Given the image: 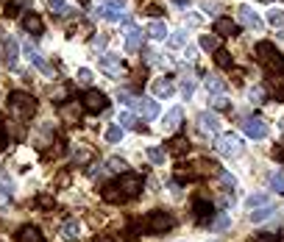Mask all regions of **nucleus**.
I'll use <instances>...</instances> for the list:
<instances>
[{
    "label": "nucleus",
    "instance_id": "a878e982",
    "mask_svg": "<svg viewBox=\"0 0 284 242\" xmlns=\"http://www.w3.org/2000/svg\"><path fill=\"white\" fill-rule=\"evenodd\" d=\"M167 48H170V50H181V48H187V31H184V28H179V31L167 34Z\"/></svg>",
    "mask_w": 284,
    "mask_h": 242
},
{
    "label": "nucleus",
    "instance_id": "412c9836",
    "mask_svg": "<svg viewBox=\"0 0 284 242\" xmlns=\"http://www.w3.org/2000/svg\"><path fill=\"white\" fill-rule=\"evenodd\" d=\"M25 53H28V58H31V64H34V67H37V70H42L45 75H53V67L45 62V56H42V53H37V50L31 48V42L25 45Z\"/></svg>",
    "mask_w": 284,
    "mask_h": 242
},
{
    "label": "nucleus",
    "instance_id": "5fc2aeb1",
    "mask_svg": "<svg viewBox=\"0 0 284 242\" xmlns=\"http://www.w3.org/2000/svg\"><path fill=\"white\" fill-rule=\"evenodd\" d=\"M217 9H220V6H217V0H206V3H204V11H212V14H215Z\"/></svg>",
    "mask_w": 284,
    "mask_h": 242
},
{
    "label": "nucleus",
    "instance_id": "58836bf2",
    "mask_svg": "<svg viewBox=\"0 0 284 242\" xmlns=\"http://www.w3.org/2000/svg\"><path fill=\"white\" fill-rule=\"evenodd\" d=\"M181 95H184V100H189L195 95V78L192 75H184V78H181Z\"/></svg>",
    "mask_w": 284,
    "mask_h": 242
},
{
    "label": "nucleus",
    "instance_id": "6e6d98bb",
    "mask_svg": "<svg viewBox=\"0 0 284 242\" xmlns=\"http://www.w3.org/2000/svg\"><path fill=\"white\" fill-rule=\"evenodd\" d=\"M273 156L279 159V162H284V145H276L273 147Z\"/></svg>",
    "mask_w": 284,
    "mask_h": 242
},
{
    "label": "nucleus",
    "instance_id": "ddd939ff",
    "mask_svg": "<svg viewBox=\"0 0 284 242\" xmlns=\"http://www.w3.org/2000/svg\"><path fill=\"white\" fill-rule=\"evenodd\" d=\"M22 31L25 34H31V37H42V31H45V22H42V17L39 14H34V11H22Z\"/></svg>",
    "mask_w": 284,
    "mask_h": 242
},
{
    "label": "nucleus",
    "instance_id": "864d4df0",
    "mask_svg": "<svg viewBox=\"0 0 284 242\" xmlns=\"http://www.w3.org/2000/svg\"><path fill=\"white\" fill-rule=\"evenodd\" d=\"M201 22H204V17H201L198 11H189V17H187V25H189V28H198Z\"/></svg>",
    "mask_w": 284,
    "mask_h": 242
},
{
    "label": "nucleus",
    "instance_id": "473e14b6",
    "mask_svg": "<svg viewBox=\"0 0 284 242\" xmlns=\"http://www.w3.org/2000/svg\"><path fill=\"white\" fill-rule=\"evenodd\" d=\"M265 22L273 28H284V9H270L268 17H265Z\"/></svg>",
    "mask_w": 284,
    "mask_h": 242
},
{
    "label": "nucleus",
    "instance_id": "ea45409f",
    "mask_svg": "<svg viewBox=\"0 0 284 242\" xmlns=\"http://www.w3.org/2000/svg\"><path fill=\"white\" fill-rule=\"evenodd\" d=\"M184 150H189V142L187 137H173V142H170V153H176V156H181Z\"/></svg>",
    "mask_w": 284,
    "mask_h": 242
},
{
    "label": "nucleus",
    "instance_id": "8fccbe9b",
    "mask_svg": "<svg viewBox=\"0 0 284 242\" xmlns=\"http://www.w3.org/2000/svg\"><path fill=\"white\" fill-rule=\"evenodd\" d=\"M53 203H56L53 195H37V206H39V209H53Z\"/></svg>",
    "mask_w": 284,
    "mask_h": 242
},
{
    "label": "nucleus",
    "instance_id": "1a4fd4ad",
    "mask_svg": "<svg viewBox=\"0 0 284 242\" xmlns=\"http://www.w3.org/2000/svg\"><path fill=\"white\" fill-rule=\"evenodd\" d=\"M192 211H195V223L198 226H209L212 228V223H215V206L209 203V200H195L192 203Z\"/></svg>",
    "mask_w": 284,
    "mask_h": 242
},
{
    "label": "nucleus",
    "instance_id": "0e129e2a",
    "mask_svg": "<svg viewBox=\"0 0 284 242\" xmlns=\"http://www.w3.org/2000/svg\"><path fill=\"white\" fill-rule=\"evenodd\" d=\"M98 242H115V239H109V237H100Z\"/></svg>",
    "mask_w": 284,
    "mask_h": 242
},
{
    "label": "nucleus",
    "instance_id": "052dcab7",
    "mask_svg": "<svg viewBox=\"0 0 284 242\" xmlns=\"http://www.w3.org/2000/svg\"><path fill=\"white\" fill-rule=\"evenodd\" d=\"M100 173H103V167H100V164H98V167H92V170H90V175H92V178H95V175H100Z\"/></svg>",
    "mask_w": 284,
    "mask_h": 242
},
{
    "label": "nucleus",
    "instance_id": "b1692460",
    "mask_svg": "<svg viewBox=\"0 0 284 242\" xmlns=\"http://www.w3.org/2000/svg\"><path fill=\"white\" fill-rule=\"evenodd\" d=\"M204 86H206V92H212V95H223V92H226V81H223V75H206Z\"/></svg>",
    "mask_w": 284,
    "mask_h": 242
},
{
    "label": "nucleus",
    "instance_id": "13d9d810",
    "mask_svg": "<svg viewBox=\"0 0 284 242\" xmlns=\"http://www.w3.org/2000/svg\"><path fill=\"white\" fill-rule=\"evenodd\" d=\"M148 14H151V17H159V14H162V9H159V6H148Z\"/></svg>",
    "mask_w": 284,
    "mask_h": 242
},
{
    "label": "nucleus",
    "instance_id": "a211bd4d",
    "mask_svg": "<svg viewBox=\"0 0 284 242\" xmlns=\"http://www.w3.org/2000/svg\"><path fill=\"white\" fill-rule=\"evenodd\" d=\"M14 239L17 242H42V231H39L37 226H31V223H28V226H20V228H17Z\"/></svg>",
    "mask_w": 284,
    "mask_h": 242
},
{
    "label": "nucleus",
    "instance_id": "2f4dec72",
    "mask_svg": "<svg viewBox=\"0 0 284 242\" xmlns=\"http://www.w3.org/2000/svg\"><path fill=\"white\" fill-rule=\"evenodd\" d=\"M106 167H109L111 173H117V175L128 173V162H126V159H120V156H111L109 162H106Z\"/></svg>",
    "mask_w": 284,
    "mask_h": 242
},
{
    "label": "nucleus",
    "instance_id": "bb28decb",
    "mask_svg": "<svg viewBox=\"0 0 284 242\" xmlns=\"http://www.w3.org/2000/svg\"><path fill=\"white\" fill-rule=\"evenodd\" d=\"M100 195H103V200H106V203H123V200H126V195L120 192V187H117V184L103 187V192H100Z\"/></svg>",
    "mask_w": 284,
    "mask_h": 242
},
{
    "label": "nucleus",
    "instance_id": "3c124183",
    "mask_svg": "<svg viewBox=\"0 0 284 242\" xmlns=\"http://www.w3.org/2000/svg\"><path fill=\"white\" fill-rule=\"evenodd\" d=\"M106 45H109V37H106V34H95V39H92V48H95V50H103Z\"/></svg>",
    "mask_w": 284,
    "mask_h": 242
},
{
    "label": "nucleus",
    "instance_id": "4c0bfd02",
    "mask_svg": "<svg viewBox=\"0 0 284 242\" xmlns=\"http://www.w3.org/2000/svg\"><path fill=\"white\" fill-rule=\"evenodd\" d=\"M265 203H270V198H268L265 192L248 195V200H245V206H248V209H257V206H265Z\"/></svg>",
    "mask_w": 284,
    "mask_h": 242
},
{
    "label": "nucleus",
    "instance_id": "37998d69",
    "mask_svg": "<svg viewBox=\"0 0 284 242\" xmlns=\"http://www.w3.org/2000/svg\"><path fill=\"white\" fill-rule=\"evenodd\" d=\"M212 228H215V231H229V228H232V215H220V217H215Z\"/></svg>",
    "mask_w": 284,
    "mask_h": 242
},
{
    "label": "nucleus",
    "instance_id": "20e7f679",
    "mask_svg": "<svg viewBox=\"0 0 284 242\" xmlns=\"http://www.w3.org/2000/svg\"><path fill=\"white\" fill-rule=\"evenodd\" d=\"M215 150L226 159H237L242 153V139L237 137V134H220L215 142Z\"/></svg>",
    "mask_w": 284,
    "mask_h": 242
},
{
    "label": "nucleus",
    "instance_id": "c85d7f7f",
    "mask_svg": "<svg viewBox=\"0 0 284 242\" xmlns=\"http://www.w3.org/2000/svg\"><path fill=\"white\" fill-rule=\"evenodd\" d=\"M62 117L70 123V126H75V123L81 120V109L75 103H62Z\"/></svg>",
    "mask_w": 284,
    "mask_h": 242
},
{
    "label": "nucleus",
    "instance_id": "a19ab883",
    "mask_svg": "<svg viewBox=\"0 0 284 242\" xmlns=\"http://www.w3.org/2000/svg\"><path fill=\"white\" fill-rule=\"evenodd\" d=\"M148 162L151 164H164V150L159 145H151L148 147Z\"/></svg>",
    "mask_w": 284,
    "mask_h": 242
},
{
    "label": "nucleus",
    "instance_id": "5701e85b",
    "mask_svg": "<svg viewBox=\"0 0 284 242\" xmlns=\"http://www.w3.org/2000/svg\"><path fill=\"white\" fill-rule=\"evenodd\" d=\"M270 215H276V209L270 203H265V206H257V209H251V215H248V220L253 223V226H259V223H265Z\"/></svg>",
    "mask_w": 284,
    "mask_h": 242
},
{
    "label": "nucleus",
    "instance_id": "a18cd8bd",
    "mask_svg": "<svg viewBox=\"0 0 284 242\" xmlns=\"http://www.w3.org/2000/svg\"><path fill=\"white\" fill-rule=\"evenodd\" d=\"M212 109H215V111H229V109H232V100L223 98V95H215V100H212Z\"/></svg>",
    "mask_w": 284,
    "mask_h": 242
},
{
    "label": "nucleus",
    "instance_id": "79ce46f5",
    "mask_svg": "<svg viewBox=\"0 0 284 242\" xmlns=\"http://www.w3.org/2000/svg\"><path fill=\"white\" fill-rule=\"evenodd\" d=\"M92 159V147L90 145H78V150H75V164H87Z\"/></svg>",
    "mask_w": 284,
    "mask_h": 242
},
{
    "label": "nucleus",
    "instance_id": "9d476101",
    "mask_svg": "<svg viewBox=\"0 0 284 242\" xmlns=\"http://www.w3.org/2000/svg\"><path fill=\"white\" fill-rule=\"evenodd\" d=\"M98 67L103 70L106 75H111V78H120V73H123V58L117 56V53H103V56L98 58Z\"/></svg>",
    "mask_w": 284,
    "mask_h": 242
},
{
    "label": "nucleus",
    "instance_id": "7ed1b4c3",
    "mask_svg": "<svg viewBox=\"0 0 284 242\" xmlns=\"http://www.w3.org/2000/svg\"><path fill=\"white\" fill-rule=\"evenodd\" d=\"M9 109L14 111L17 117H34L37 109H39V103H37V98H34L31 92L17 89V92H9Z\"/></svg>",
    "mask_w": 284,
    "mask_h": 242
},
{
    "label": "nucleus",
    "instance_id": "c756f323",
    "mask_svg": "<svg viewBox=\"0 0 284 242\" xmlns=\"http://www.w3.org/2000/svg\"><path fill=\"white\" fill-rule=\"evenodd\" d=\"M103 137H106V142H111V145H115V142H120V139L126 137V128H123L120 123H115V126H109V128H106V134H103Z\"/></svg>",
    "mask_w": 284,
    "mask_h": 242
},
{
    "label": "nucleus",
    "instance_id": "6e6552de",
    "mask_svg": "<svg viewBox=\"0 0 284 242\" xmlns=\"http://www.w3.org/2000/svg\"><path fill=\"white\" fill-rule=\"evenodd\" d=\"M242 131H245V137H248V139L259 142V139L268 137V123L259 120V117H245V120H242Z\"/></svg>",
    "mask_w": 284,
    "mask_h": 242
},
{
    "label": "nucleus",
    "instance_id": "49530a36",
    "mask_svg": "<svg viewBox=\"0 0 284 242\" xmlns=\"http://www.w3.org/2000/svg\"><path fill=\"white\" fill-rule=\"evenodd\" d=\"M75 78H78V84H84V86H90L92 84V70H87V67H81L78 73H75Z\"/></svg>",
    "mask_w": 284,
    "mask_h": 242
},
{
    "label": "nucleus",
    "instance_id": "7c9ffc66",
    "mask_svg": "<svg viewBox=\"0 0 284 242\" xmlns=\"http://www.w3.org/2000/svg\"><path fill=\"white\" fill-rule=\"evenodd\" d=\"M201 48L209 50V53L220 50V37H217V34H206V37H201Z\"/></svg>",
    "mask_w": 284,
    "mask_h": 242
},
{
    "label": "nucleus",
    "instance_id": "de8ad7c7",
    "mask_svg": "<svg viewBox=\"0 0 284 242\" xmlns=\"http://www.w3.org/2000/svg\"><path fill=\"white\" fill-rule=\"evenodd\" d=\"M248 100H251V103H262V100H265L262 86H251V89H248Z\"/></svg>",
    "mask_w": 284,
    "mask_h": 242
},
{
    "label": "nucleus",
    "instance_id": "6ab92c4d",
    "mask_svg": "<svg viewBox=\"0 0 284 242\" xmlns=\"http://www.w3.org/2000/svg\"><path fill=\"white\" fill-rule=\"evenodd\" d=\"M126 50L128 53H137V50H142V31L137 25H131V28H126Z\"/></svg>",
    "mask_w": 284,
    "mask_h": 242
},
{
    "label": "nucleus",
    "instance_id": "c9c22d12",
    "mask_svg": "<svg viewBox=\"0 0 284 242\" xmlns=\"http://www.w3.org/2000/svg\"><path fill=\"white\" fill-rule=\"evenodd\" d=\"M47 6H50V11H53V14H59V17H70V14H73V9H67L64 0H47Z\"/></svg>",
    "mask_w": 284,
    "mask_h": 242
},
{
    "label": "nucleus",
    "instance_id": "393cba45",
    "mask_svg": "<svg viewBox=\"0 0 284 242\" xmlns=\"http://www.w3.org/2000/svg\"><path fill=\"white\" fill-rule=\"evenodd\" d=\"M145 34H148V37L153 39V42H162V39H167V34H170V31H167V25H164V22L153 20L151 25L145 28Z\"/></svg>",
    "mask_w": 284,
    "mask_h": 242
},
{
    "label": "nucleus",
    "instance_id": "aec40b11",
    "mask_svg": "<svg viewBox=\"0 0 284 242\" xmlns=\"http://www.w3.org/2000/svg\"><path fill=\"white\" fill-rule=\"evenodd\" d=\"M3 56H6V64H9V67H14V64H17V56H20V45H17L14 37H6V39H3Z\"/></svg>",
    "mask_w": 284,
    "mask_h": 242
},
{
    "label": "nucleus",
    "instance_id": "f03ea898",
    "mask_svg": "<svg viewBox=\"0 0 284 242\" xmlns=\"http://www.w3.org/2000/svg\"><path fill=\"white\" fill-rule=\"evenodd\" d=\"M253 56H257V62L262 64L268 73H284V56L276 50L273 42H257Z\"/></svg>",
    "mask_w": 284,
    "mask_h": 242
},
{
    "label": "nucleus",
    "instance_id": "680f3d73",
    "mask_svg": "<svg viewBox=\"0 0 284 242\" xmlns=\"http://www.w3.org/2000/svg\"><path fill=\"white\" fill-rule=\"evenodd\" d=\"M253 242H273V239H268V234H262V237H257Z\"/></svg>",
    "mask_w": 284,
    "mask_h": 242
},
{
    "label": "nucleus",
    "instance_id": "e433bc0d",
    "mask_svg": "<svg viewBox=\"0 0 284 242\" xmlns=\"http://www.w3.org/2000/svg\"><path fill=\"white\" fill-rule=\"evenodd\" d=\"M215 62H217V67H220V70H232L234 67V58L229 56L226 50H215Z\"/></svg>",
    "mask_w": 284,
    "mask_h": 242
},
{
    "label": "nucleus",
    "instance_id": "cd10ccee",
    "mask_svg": "<svg viewBox=\"0 0 284 242\" xmlns=\"http://www.w3.org/2000/svg\"><path fill=\"white\" fill-rule=\"evenodd\" d=\"M270 92H273L276 103H284V73H279V78L270 73Z\"/></svg>",
    "mask_w": 284,
    "mask_h": 242
},
{
    "label": "nucleus",
    "instance_id": "2eb2a0df",
    "mask_svg": "<svg viewBox=\"0 0 284 242\" xmlns=\"http://www.w3.org/2000/svg\"><path fill=\"white\" fill-rule=\"evenodd\" d=\"M195 123H198V128L204 134H220V117L215 111H201Z\"/></svg>",
    "mask_w": 284,
    "mask_h": 242
},
{
    "label": "nucleus",
    "instance_id": "4d7b16f0",
    "mask_svg": "<svg viewBox=\"0 0 284 242\" xmlns=\"http://www.w3.org/2000/svg\"><path fill=\"white\" fill-rule=\"evenodd\" d=\"M195 56H198V50H195V48H187V53H184L187 62H195Z\"/></svg>",
    "mask_w": 284,
    "mask_h": 242
},
{
    "label": "nucleus",
    "instance_id": "4468645a",
    "mask_svg": "<svg viewBox=\"0 0 284 242\" xmlns=\"http://www.w3.org/2000/svg\"><path fill=\"white\" fill-rule=\"evenodd\" d=\"M134 109H137V114L142 117V120H156V117H159V103H156V98H137Z\"/></svg>",
    "mask_w": 284,
    "mask_h": 242
},
{
    "label": "nucleus",
    "instance_id": "c03bdc74",
    "mask_svg": "<svg viewBox=\"0 0 284 242\" xmlns=\"http://www.w3.org/2000/svg\"><path fill=\"white\" fill-rule=\"evenodd\" d=\"M117 123H120L123 128H137L134 123H137V117H134V111H120V117H117Z\"/></svg>",
    "mask_w": 284,
    "mask_h": 242
},
{
    "label": "nucleus",
    "instance_id": "423d86ee",
    "mask_svg": "<svg viewBox=\"0 0 284 242\" xmlns=\"http://www.w3.org/2000/svg\"><path fill=\"white\" fill-rule=\"evenodd\" d=\"M81 103H84V109L90 111V114H100V111L109 109V98L98 89H87V95L81 98Z\"/></svg>",
    "mask_w": 284,
    "mask_h": 242
},
{
    "label": "nucleus",
    "instance_id": "f257e3e1",
    "mask_svg": "<svg viewBox=\"0 0 284 242\" xmlns=\"http://www.w3.org/2000/svg\"><path fill=\"white\" fill-rule=\"evenodd\" d=\"M142 226V234H151V237H162V234L173 231L176 228V217L170 211H162V209H153L145 215V220L139 223Z\"/></svg>",
    "mask_w": 284,
    "mask_h": 242
},
{
    "label": "nucleus",
    "instance_id": "9b49d317",
    "mask_svg": "<svg viewBox=\"0 0 284 242\" xmlns=\"http://www.w3.org/2000/svg\"><path fill=\"white\" fill-rule=\"evenodd\" d=\"M215 31L212 34H217V37L220 39H232V37H240V25H237V22L232 20V17H217L215 20Z\"/></svg>",
    "mask_w": 284,
    "mask_h": 242
},
{
    "label": "nucleus",
    "instance_id": "0eeeda50",
    "mask_svg": "<svg viewBox=\"0 0 284 242\" xmlns=\"http://www.w3.org/2000/svg\"><path fill=\"white\" fill-rule=\"evenodd\" d=\"M117 187H120V192L126 195V198H137V195L142 192V178L137 173L128 170V173H123L120 178H117Z\"/></svg>",
    "mask_w": 284,
    "mask_h": 242
},
{
    "label": "nucleus",
    "instance_id": "72a5a7b5",
    "mask_svg": "<svg viewBox=\"0 0 284 242\" xmlns=\"http://www.w3.org/2000/svg\"><path fill=\"white\" fill-rule=\"evenodd\" d=\"M28 3H31V0H9V3H6V14H9V17H17V14H22Z\"/></svg>",
    "mask_w": 284,
    "mask_h": 242
},
{
    "label": "nucleus",
    "instance_id": "f704fd0d",
    "mask_svg": "<svg viewBox=\"0 0 284 242\" xmlns=\"http://www.w3.org/2000/svg\"><path fill=\"white\" fill-rule=\"evenodd\" d=\"M270 190L279 195V198H284V173L281 170H276V173L270 175Z\"/></svg>",
    "mask_w": 284,
    "mask_h": 242
},
{
    "label": "nucleus",
    "instance_id": "39448f33",
    "mask_svg": "<svg viewBox=\"0 0 284 242\" xmlns=\"http://www.w3.org/2000/svg\"><path fill=\"white\" fill-rule=\"evenodd\" d=\"M95 14L103 17L106 22H120V17L126 14V11H123V0H103V3H98Z\"/></svg>",
    "mask_w": 284,
    "mask_h": 242
},
{
    "label": "nucleus",
    "instance_id": "f8f14e48",
    "mask_svg": "<svg viewBox=\"0 0 284 242\" xmlns=\"http://www.w3.org/2000/svg\"><path fill=\"white\" fill-rule=\"evenodd\" d=\"M237 17H240V22H242V25H248L251 31H262V25H265L262 17H259V14H257V11H253L248 3H242L240 9H237Z\"/></svg>",
    "mask_w": 284,
    "mask_h": 242
},
{
    "label": "nucleus",
    "instance_id": "09e8293b",
    "mask_svg": "<svg viewBox=\"0 0 284 242\" xmlns=\"http://www.w3.org/2000/svg\"><path fill=\"white\" fill-rule=\"evenodd\" d=\"M195 175H198V173H195L192 167H184V164H181V167L176 170V178H181V181H184V178H187V181H192Z\"/></svg>",
    "mask_w": 284,
    "mask_h": 242
},
{
    "label": "nucleus",
    "instance_id": "f3484780",
    "mask_svg": "<svg viewBox=\"0 0 284 242\" xmlns=\"http://www.w3.org/2000/svg\"><path fill=\"white\" fill-rule=\"evenodd\" d=\"M151 89H153V98L162 100V98H170V95H173V92H176V84L170 78H156L151 84Z\"/></svg>",
    "mask_w": 284,
    "mask_h": 242
},
{
    "label": "nucleus",
    "instance_id": "4be33fe9",
    "mask_svg": "<svg viewBox=\"0 0 284 242\" xmlns=\"http://www.w3.org/2000/svg\"><path fill=\"white\" fill-rule=\"evenodd\" d=\"M78 234H81V223L75 220V217L64 220V226H62V239L64 242H75V239H78Z\"/></svg>",
    "mask_w": 284,
    "mask_h": 242
},
{
    "label": "nucleus",
    "instance_id": "e2e57ef3",
    "mask_svg": "<svg viewBox=\"0 0 284 242\" xmlns=\"http://www.w3.org/2000/svg\"><path fill=\"white\" fill-rule=\"evenodd\" d=\"M3 147H6V134L0 131V150H3Z\"/></svg>",
    "mask_w": 284,
    "mask_h": 242
},
{
    "label": "nucleus",
    "instance_id": "bf43d9fd",
    "mask_svg": "<svg viewBox=\"0 0 284 242\" xmlns=\"http://www.w3.org/2000/svg\"><path fill=\"white\" fill-rule=\"evenodd\" d=\"M170 3H173V6H179V9H187V6L192 3V0H170Z\"/></svg>",
    "mask_w": 284,
    "mask_h": 242
},
{
    "label": "nucleus",
    "instance_id": "603ef678",
    "mask_svg": "<svg viewBox=\"0 0 284 242\" xmlns=\"http://www.w3.org/2000/svg\"><path fill=\"white\" fill-rule=\"evenodd\" d=\"M220 181L229 187V190H234V187H237V178H234L232 173H226V170H220Z\"/></svg>",
    "mask_w": 284,
    "mask_h": 242
},
{
    "label": "nucleus",
    "instance_id": "dca6fc26",
    "mask_svg": "<svg viewBox=\"0 0 284 242\" xmlns=\"http://www.w3.org/2000/svg\"><path fill=\"white\" fill-rule=\"evenodd\" d=\"M181 120H184V109L176 106V109H170L167 114L162 117V128L167 134H176V131H179V126H181Z\"/></svg>",
    "mask_w": 284,
    "mask_h": 242
},
{
    "label": "nucleus",
    "instance_id": "69168bd1",
    "mask_svg": "<svg viewBox=\"0 0 284 242\" xmlns=\"http://www.w3.org/2000/svg\"><path fill=\"white\" fill-rule=\"evenodd\" d=\"M279 39H284V28H279Z\"/></svg>",
    "mask_w": 284,
    "mask_h": 242
}]
</instances>
